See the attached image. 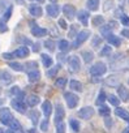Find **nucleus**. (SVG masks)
I'll return each mask as SVG.
<instances>
[{
  "label": "nucleus",
  "mask_w": 129,
  "mask_h": 133,
  "mask_svg": "<svg viewBox=\"0 0 129 133\" xmlns=\"http://www.w3.org/2000/svg\"><path fill=\"white\" fill-rule=\"evenodd\" d=\"M106 72H107V66H106L104 63H100V61L94 64L90 68V75L91 76H103Z\"/></svg>",
  "instance_id": "nucleus-1"
},
{
  "label": "nucleus",
  "mask_w": 129,
  "mask_h": 133,
  "mask_svg": "<svg viewBox=\"0 0 129 133\" xmlns=\"http://www.w3.org/2000/svg\"><path fill=\"white\" fill-rule=\"evenodd\" d=\"M68 65H69V71H71V72H73V73L78 72L80 68H81L80 57L76 56V55H72V56L69 57V60H68Z\"/></svg>",
  "instance_id": "nucleus-2"
},
{
  "label": "nucleus",
  "mask_w": 129,
  "mask_h": 133,
  "mask_svg": "<svg viewBox=\"0 0 129 133\" xmlns=\"http://www.w3.org/2000/svg\"><path fill=\"white\" fill-rule=\"evenodd\" d=\"M13 120V116L11 114V110L9 108H0V121L5 125H9V123Z\"/></svg>",
  "instance_id": "nucleus-3"
},
{
  "label": "nucleus",
  "mask_w": 129,
  "mask_h": 133,
  "mask_svg": "<svg viewBox=\"0 0 129 133\" xmlns=\"http://www.w3.org/2000/svg\"><path fill=\"white\" fill-rule=\"evenodd\" d=\"M89 37H90V31H89V30H82V31H80V33L77 34V37H76V41H74V43H73V47H74V48L80 47Z\"/></svg>",
  "instance_id": "nucleus-4"
},
{
  "label": "nucleus",
  "mask_w": 129,
  "mask_h": 133,
  "mask_svg": "<svg viewBox=\"0 0 129 133\" xmlns=\"http://www.w3.org/2000/svg\"><path fill=\"white\" fill-rule=\"evenodd\" d=\"M64 98L67 101V104L69 108H74L77 104H78V97L73 93H65L64 94Z\"/></svg>",
  "instance_id": "nucleus-5"
},
{
  "label": "nucleus",
  "mask_w": 129,
  "mask_h": 133,
  "mask_svg": "<svg viewBox=\"0 0 129 133\" xmlns=\"http://www.w3.org/2000/svg\"><path fill=\"white\" fill-rule=\"evenodd\" d=\"M93 115H94V108L90 107V106H89V107H84V108H81V110L78 111V116H80L81 119H84V120L91 119Z\"/></svg>",
  "instance_id": "nucleus-6"
},
{
  "label": "nucleus",
  "mask_w": 129,
  "mask_h": 133,
  "mask_svg": "<svg viewBox=\"0 0 129 133\" xmlns=\"http://www.w3.org/2000/svg\"><path fill=\"white\" fill-rule=\"evenodd\" d=\"M30 29H31V34L35 37H44L47 35V30L43 28H39L35 22H30Z\"/></svg>",
  "instance_id": "nucleus-7"
},
{
  "label": "nucleus",
  "mask_w": 129,
  "mask_h": 133,
  "mask_svg": "<svg viewBox=\"0 0 129 133\" xmlns=\"http://www.w3.org/2000/svg\"><path fill=\"white\" fill-rule=\"evenodd\" d=\"M11 104H12V107H13L17 112H21V114H25V112H26V104H25L21 99H12Z\"/></svg>",
  "instance_id": "nucleus-8"
},
{
  "label": "nucleus",
  "mask_w": 129,
  "mask_h": 133,
  "mask_svg": "<svg viewBox=\"0 0 129 133\" xmlns=\"http://www.w3.org/2000/svg\"><path fill=\"white\" fill-rule=\"evenodd\" d=\"M63 13L65 15L69 20H72L76 15H77V11H76V8L72 5V4H65L63 7Z\"/></svg>",
  "instance_id": "nucleus-9"
},
{
  "label": "nucleus",
  "mask_w": 129,
  "mask_h": 133,
  "mask_svg": "<svg viewBox=\"0 0 129 133\" xmlns=\"http://www.w3.org/2000/svg\"><path fill=\"white\" fill-rule=\"evenodd\" d=\"M64 116H65V111H64L63 106L61 104H56V108H55V123L56 124L61 123Z\"/></svg>",
  "instance_id": "nucleus-10"
},
{
  "label": "nucleus",
  "mask_w": 129,
  "mask_h": 133,
  "mask_svg": "<svg viewBox=\"0 0 129 133\" xmlns=\"http://www.w3.org/2000/svg\"><path fill=\"white\" fill-rule=\"evenodd\" d=\"M9 94H11L15 99H21V101H22L24 97H25V93H24L18 86H13V88L9 90Z\"/></svg>",
  "instance_id": "nucleus-11"
},
{
  "label": "nucleus",
  "mask_w": 129,
  "mask_h": 133,
  "mask_svg": "<svg viewBox=\"0 0 129 133\" xmlns=\"http://www.w3.org/2000/svg\"><path fill=\"white\" fill-rule=\"evenodd\" d=\"M46 11H47V15L51 16V17H57L59 13H60V8H59V5H56V4H50V5H47Z\"/></svg>",
  "instance_id": "nucleus-12"
},
{
  "label": "nucleus",
  "mask_w": 129,
  "mask_h": 133,
  "mask_svg": "<svg viewBox=\"0 0 129 133\" xmlns=\"http://www.w3.org/2000/svg\"><path fill=\"white\" fill-rule=\"evenodd\" d=\"M29 48L26 47V46H21L20 48H17L15 52H13V56L15 57H26V56H29Z\"/></svg>",
  "instance_id": "nucleus-13"
},
{
  "label": "nucleus",
  "mask_w": 129,
  "mask_h": 133,
  "mask_svg": "<svg viewBox=\"0 0 129 133\" xmlns=\"http://www.w3.org/2000/svg\"><path fill=\"white\" fill-rule=\"evenodd\" d=\"M12 80H13V76H12L8 71H5V69H0V81H3V82L8 84V82H11Z\"/></svg>",
  "instance_id": "nucleus-14"
},
{
  "label": "nucleus",
  "mask_w": 129,
  "mask_h": 133,
  "mask_svg": "<svg viewBox=\"0 0 129 133\" xmlns=\"http://www.w3.org/2000/svg\"><path fill=\"white\" fill-rule=\"evenodd\" d=\"M42 112L44 114L46 117H48L51 115V112H52V104H51L50 101H44L42 103Z\"/></svg>",
  "instance_id": "nucleus-15"
},
{
  "label": "nucleus",
  "mask_w": 129,
  "mask_h": 133,
  "mask_svg": "<svg viewBox=\"0 0 129 133\" xmlns=\"http://www.w3.org/2000/svg\"><path fill=\"white\" fill-rule=\"evenodd\" d=\"M77 17L82 25H87V22H89V12L87 11H80L77 13Z\"/></svg>",
  "instance_id": "nucleus-16"
},
{
  "label": "nucleus",
  "mask_w": 129,
  "mask_h": 133,
  "mask_svg": "<svg viewBox=\"0 0 129 133\" xmlns=\"http://www.w3.org/2000/svg\"><path fill=\"white\" fill-rule=\"evenodd\" d=\"M115 115L119 116L120 119H124L125 121L129 123V112L125 111L124 108H116V110H115Z\"/></svg>",
  "instance_id": "nucleus-17"
},
{
  "label": "nucleus",
  "mask_w": 129,
  "mask_h": 133,
  "mask_svg": "<svg viewBox=\"0 0 129 133\" xmlns=\"http://www.w3.org/2000/svg\"><path fill=\"white\" fill-rule=\"evenodd\" d=\"M106 84L111 88H119L120 86V80L116 77V76H111L106 80Z\"/></svg>",
  "instance_id": "nucleus-18"
},
{
  "label": "nucleus",
  "mask_w": 129,
  "mask_h": 133,
  "mask_svg": "<svg viewBox=\"0 0 129 133\" xmlns=\"http://www.w3.org/2000/svg\"><path fill=\"white\" fill-rule=\"evenodd\" d=\"M117 93H119V97L123 99V101H128V98H129V91H128V89L125 88V86H119L117 88Z\"/></svg>",
  "instance_id": "nucleus-19"
},
{
  "label": "nucleus",
  "mask_w": 129,
  "mask_h": 133,
  "mask_svg": "<svg viewBox=\"0 0 129 133\" xmlns=\"http://www.w3.org/2000/svg\"><path fill=\"white\" fill-rule=\"evenodd\" d=\"M107 41H108V43H110V44H112V46H115V47H119V46L121 44L120 38H117V37H116V35H113V34H110V35L107 37Z\"/></svg>",
  "instance_id": "nucleus-20"
},
{
  "label": "nucleus",
  "mask_w": 129,
  "mask_h": 133,
  "mask_svg": "<svg viewBox=\"0 0 129 133\" xmlns=\"http://www.w3.org/2000/svg\"><path fill=\"white\" fill-rule=\"evenodd\" d=\"M29 11H30V15L34 16V17H39V16H42V13H43V11H42V8H40L39 5H31Z\"/></svg>",
  "instance_id": "nucleus-21"
},
{
  "label": "nucleus",
  "mask_w": 129,
  "mask_h": 133,
  "mask_svg": "<svg viewBox=\"0 0 129 133\" xmlns=\"http://www.w3.org/2000/svg\"><path fill=\"white\" fill-rule=\"evenodd\" d=\"M39 78H40L39 71L34 69V71H30L29 72V81L30 82H37V81H39Z\"/></svg>",
  "instance_id": "nucleus-22"
},
{
  "label": "nucleus",
  "mask_w": 129,
  "mask_h": 133,
  "mask_svg": "<svg viewBox=\"0 0 129 133\" xmlns=\"http://www.w3.org/2000/svg\"><path fill=\"white\" fill-rule=\"evenodd\" d=\"M86 7L89 11H97L99 8V0H87Z\"/></svg>",
  "instance_id": "nucleus-23"
},
{
  "label": "nucleus",
  "mask_w": 129,
  "mask_h": 133,
  "mask_svg": "<svg viewBox=\"0 0 129 133\" xmlns=\"http://www.w3.org/2000/svg\"><path fill=\"white\" fill-rule=\"evenodd\" d=\"M69 86H71V89L74 90V91H82V84H81L80 81H77V80H72V81L69 82Z\"/></svg>",
  "instance_id": "nucleus-24"
},
{
  "label": "nucleus",
  "mask_w": 129,
  "mask_h": 133,
  "mask_svg": "<svg viewBox=\"0 0 129 133\" xmlns=\"http://www.w3.org/2000/svg\"><path fill=\"white\" fill-rule=\"evenodd\" d=\"M39 97L38 95H34V94H31V95H29L28 97V104L30 106V107H34V106H37L38 103H39Z\"/></svg>",
  "instance_id": "nucleus-25"
},
{
  "label": "nucleus",
  "mask_w": 129,
  "mask_h": 133,
  "mask_svg": "<svg viewBox=\"0 0 129 133\" xmlns=\"http://www.w3.org/2000/svg\"><path fill=\"white\" fill-rule=\"evenodd\" d=\"M40 57H42L43 65L46 66V68H50V66L52 65V57H51V56H48L47 54H42V55H40Z\"/></svg>",
  "instance_id": "nucleus-26"
},
{
  "label": "nucleus",
  "mask_w": 129,
  "mask_h": 133,
  "mask_svg": "<svg viewBox=\"0 0 129 133\" xmlns=\"http://www.w3.org/2000/svg\"><path fill=\"white\" fill-rule=\"evenodd\" d=\"M119 68H129V59H124V60L113 64V69H119Z\"/></svg>",
  "instance_id": "nucleus-27"
},
{
  "label": "nucleus",
  "mask_w": 129,
  "mask_h": 133,
  "mask_svg": "<svg viewBox=\"0 0 129 133\" xmlns=\"http://www.w3.org/2000/svg\"><path fill=\"white\" fill-rule=\"evenodd\" d=\"M82 59H84L85 63H90V61H93L94 55H93L91 51H84V52H82Z\"/></svg>",
  "instance_id": "nucleus-28"
},
{
  "label": "nucleus",
  "mask_w": 129,
  "mask_h": 133,
  "mask_svg": "<svg viewBox=\"0 0 129 133\" xmlns=\"http://www.w3.org/2000/svg\"><path fill=\"white\" fill-rule=\"evenodd\" d=\"M9 66H11L13 71H16V72H22V71H24V65H21L20 63L11 61V63H9Z\"/></svg>",
  "instance_id": "nucleus-29"
},
{
  "label": "nucleus",
  "mask_w": 129,
  "mask_h": 133,
  "mask_svg": "<svg viewBox=\"0 0 129 133\" xmlns=\"http://www.w3.org/2000/svg\"><path fill=\"white\" fill-rule=\"evenodd\" d=\"M9 129H13V130H20V129H21V124H20V121H18L17 119H15V117H13V120L9 123Z\"/></svg>",
  "instance_id": "nucleus-30"
},
{
  "label": "nucleus",
  "mask_w": 129,
  "mask_h": 133,
  "mask_svg": "<svg viewBox=\"0 0 129 133\" xmlns=\"http://www.w3.org/2000/svg\"><path fill=\"white\" fill-rule=\"evenodd\" d=\"M57 46H59V48H60L61 51H68L71 44L68 43V41H65V39H61V41L59 42V44H57Z\"/></svg>",
  "instance_id": "nucleus-31"
},
{
  "label": "nucleus",
  "mask_w": 129,
  "mask_h": 133,
  "mask_svg": "<svg viewBox=\"0 0 129 133\" xmlns=\"http://www.w3.org/2000/svg\"><path fill=\"white\" fill-rule=\"evenodd\" d=\"M55 85H56V88H59V89H63L64 86L67 85V78H65V77L57 78V80H56V82H55Z\"/></svg>",
  "instance_id": "nucleus-32"
},
{
  "label": "nucleus",
  "mask_w": 129,
  "mask_h": 133,
  "mask_svg": "<svg viewBox=\"0 0 129 133\" xmlns=\"http://www.w3.org/2000/svg\"><path fill=\"white\" fill-rule=\"evenodd\" d=\"M12 11H13V7L9 5V7L7 8V11L3 13V20H4V21H8V20L11 18V16H12Z\"/></svg>",
  "instance_id": "nucleus-33"
},
{
  "label": "nucleus",
  "mask_w": 129,
  "mask_h": 133,
  "mask_svg": "<svg viewBox=\"0 0 129 133\" xmlns=\"http://www.w3.org/2000/svg\"><path fill=\"white\" fill-rule=\"evenodd\" d=\"M103 22H104V18L102 16H95L93 18V25L94 26H100V25H103Z\"/></svg>",
  "instance_id": "nucleus-34"
},
{
  "label": "nucleus",
  "mask_w": 129,
  "mask_h": 133,
  "mask_svg": "<svg viewBox=\"0 0 129 133\" xmlns=\"http://www.w3.org/2000/svg\"><path fill=\"white\" fill-rule=\"evenodd\" d=\"M69 125H71V128H72L73 132H78V130H80V123H78L77 120L72 119V120L69 121Z\"/></svg>",
  "instance_id": "nucleus-35"
},
{
  "label": "nucleus",
  "mask_w": 129,
  "mask_h": 133,
  "mask_svg": "<svg viewBox=\"0 0 129 133\" xmlns=\"http://www.w3.org/2000/svg\"><path fill=\"white\" fill-rule=\"evenodd\" d=\"M59 69H60V65H56V66H53L52 69H48V71H47V76H48V77H55L56 73L59 72Z\"/></svg>",
  "instance_id": "nucleus-36"
},
{
  "label": "nucleus",
  "mask_w": 129,
  "mask_h": 133,
  "mask_svg": "<svg viewBox=\"0 0 129 133\" xmlns=\"http://www.w3.org/2000/svg\"><path fill=\"white\" fill-rule=\"evenodd\" d=\"M8 7H9L8 0H0V13H4Z\"/></svg>",
  "instance_id": "nucleus-37"
},
{
  "label": "nucleus",
  "mask_w": 129,
  "mask_h": 133,
  "mask_svg": "<svg viewBox=\"0 0 129 133\" xmlns=\"http://www.w3.org/2000/svg\"><path fill=\"white\" fill-rule=\"evenodd\" d=\"M100 34L107 38L110 34H112V33H111V28H110V26H102V28H100Z\"/></svg>",
  "instance_id": "nucleus-38"
},
{
  "label": "nucleus",
  "mask_w": 129,
  "mask_h": 133,
  "mask_svg": "<svg viewBox=\"0 0 129 133\" xmlns=\"http://www.w3.org/2000/svg\"><path fill=\"white\" fill-rule=\"evenodd\" d=\"M44 47H46L47 50H50V51H53V50H55V42L51 41V39H47V41L44 42Z\"/></svg>",
  "instance_id": "nucleus-39"
},
{
  "label": "nucleus",
  "mask_w": 129,
  "mask_h": 133,
  "mask_svg": "<svg viewBox=\"0 0 129 133\" xmlns=\"http://www.w3.org/2000/svg\"><path fill=\"white\" fill-rule=\"evenodd\" d=\"M107 99L110 101V103H111L112 106H119V103H120V99H119L116 95H110Z\"/></svg>",
  "instance_id": "nucleus-40"
},
{
  "label": "nucleus",
  "mask_w": 129,
  "mask_h": 133,
  "mask_svg": "<svg viewBox=\"0 0 129 133\" xmlns=\"http://www.w3.org/2000/svg\"><path fill=\"white\" fill-rule=\"evenodd\" d=\"M110 112H111V110H110L107 106H100V108H99V114H100L102 116H108Z\"/></svg>",
  "instance_id": "nucleus-41"
},
{
  "label": "nucleus",
  "mask_w": 129,
  "mask_h": 133,
  "mask_svg": "<svg viewBox=\"0 0 129 133\" xmlns=\"http://www.w3.org/2000/svg\"><path fill=\"white\" fill-rule=\"evenodd\" d=\"M30 119H31V121H33L34 124H37V123H38V119H39V114H38L35 110H31V112H30Z\"/></svg>",
  "instance_id": "nucleus-42"
},
{
  "label": "nucleus",
  "mask_w": 129,
  "mask_h": 133,
  "mask_svg": "<svg viewBox=\"0 0 129 133\" xmlns=\"http://www.w3.org/2000/svg\"><path fill=\"white\" fill-rule=\"evenodd\" d=\"M106 99H107V98H106L104 91H100V93H99V95H98V99H97V104H102Z\"/></svg>",
  "instance_id": "nucleus-43"
},
{
  "label": "nucleus",
  "mask_w": 129,
  "mask_h": 133,
  "mask_svg": "<svg viewBox=\"0 0 129 133\" xmlns=\"http://www.w3.org/2000/svg\"><path fill=\"white\" fill-rule=\"evenodd\" d=\"M77 34H78V33H77V25H73V26L71 28L68 35H69L71 38H74V37H77Z\"/></svg>",
  "instance_id": "nucleus-44"
},
{
  "label": "nucleus",
  "mask_w": 129,
  "mask_h": 133,
  "mask_svg": "<svg viewBox=\"0 0 129 133\" xmlns=\"http://www.w3.org/2000/svg\"><path fill=\"white\" fill-rule=\"evenodd\" d=\"M111 54V47L110 46H104L103 50L100 51V56H108Z\"/></svg>",
  "instance_id": "nucleus-45"
},
{
  "label": "nucleus",
  "mask_w": 129,
  "mask_h": 133,
  "mask_svg": "<svg viewBox=\"0 0 129 133\" xmlns=\"http://www.w3.org/2000/svg\"><path fill=\"white\" fill-rule=\"evenodd\" d=\"M56 133H65V124L63 121L57 124V129H56Z\"/></svg>",
  "instance_id": "nucleus-46"
},
{
  "label": "nucleus",
  "mask_w": 129,
  "mask_h": 133,
  "mask_svg": "<svg viewBox=\"0 0 129 133\" xmlns=\"http://www.w3.org/2000/svg\"><path fill=\"white\" fill-rule=\"evenodd\" d=\"M40 129H42L43 132H47V130H48V120H43V121L40 123Z\"/></svg>",
  "instance_id": "nucleus-47"
},
{
  "label": "nucleus",
  "mask_w": 129,
  "mask_h": 133,
  "mask_svg": "<svg viewBox=\"0 0 129 133\" xmlns=\"http://www.w3.org/2000/svg\"><path fill=\"white\" fill-rule=\"evenodd\" d=\"M8 30V26L5 25V22L3 20H0V33H5Z\"/></svg>",
  "instance_id": "nucleus-48"
},
{
  "label": "nucleus",
  "mask_w": 129,
  "mask_h": 133,
  "mask_svg": "<svg viewBox=\"0 0 129 133\" xmlns=\"http://www.w3.org/2000/svg\"><path fill=\"white\" fill-rule=\"evenodd\" d=\"M100 43H102V38H99V37H94V39H93V46H94V47H98Z\"/></svg>",
  "instance_id": "nucleus-49"
},
{
  "label": "nucleus",
  "mask_w": 129,
  "mask_h": 133,
  "mask_svg": "<svg viewBox=\"0 0 129 133\" xmlns=\"http://www.w3.org/2000/svg\"><path fill=\"white\" fill-rule=\"evenodd\" d=\"M121 24L125 25V26H129V17L128 16H121Z\"/></svg>",
  "instance_id": "nucleus-50"
},
{
  "label": "nucleus",
  "mask_w": 129,
  "mask_h": 133,
  "mask_svg": "<svg viewBox=\"0 0 129 133\" xmlns=\"http://www.w3.org/2000/svg\"><path fill=\"white\" fill-rule=\"evenodd\" d=\"M59 25H60V28L61 29H67L68 28V25H67V22H65V20H59Z\"/></svg>",
  "instance_id": "nucleus-51"
},
{
  "label": "nucleus",
  "mask_w": 129,
  "mask_h": 133,
  "mask_svg": "<svg viewBox=\"0 0 129 133\" xmlns=\"http://www.w3.org/2000/svg\"><path fill=\"white\" fill-rule=\"evenodd\" d=\"M104 4H106V5L103 7V9H104V11H108L110 8H112V2H106Z\"/></svg>",
  "instance_id": "nucleus-52"
},
{
  "label": "nucleus",
  "mask_w": 129,
  "mask_h": 133,
  "mask_svg": "<svg viewBox=\"0 0 129 133\" xmlns=\"http://www.w3.org/2000/svg\"><path fill=\"white\" fill-rule=\"evenodd\" d=\"M3 57L7 59V60H9V59H13L15 56H13V54H3Z\"/></svg>",
  "instance_id": "nucleus-53"
},
{
  "label": "nucleus",
  "mask_w": 129,
  "mask_h": 133,
  "mask_svg": "<svg viewBox=\"0 0 129 133\" xmlns=\"http://www.w3.org/2000/svg\"><path fill=\"white\" fill-rule=\"evenodd\" d=\"M121 34H123L124 37H126V38H129V30H128V29H124V30L121 31Z\"/></svg>",
  "instance_id": "nucleus-54"
},
{
  "label": "nucleus",
  "mask_w": 129,
  "mask_h": 133,
  "mask_svg": "<svg viewBox=\"0 0 129 133\" xmlns=\"http://www.w3.org/2000/svg\"><path fill=\"white\" fill-rule=\"evenodd\" d=\"M38 50H39V43H35V44H34V48H33V51H35V52H37Z\"/></svg>",
  "instance_id": "nucleus-55"
},
{
  "label": "nucleus",
  "mask_w": 129,
  "mask_h": 133,
  "mask_svg": "<svg viewBox=\"0 0 129 133\" xmlns=\"http://www.w3.org/2000/svg\"><path fill=\"white\" fill-rule=\"evenodd\" d=\"M106 125H107V127H111V125H112V121H111V120H108V117L106 119Z\"/></svg>",
  "instance_id": "nucleus-56"
},
{
  "label": "nucleus",
  "mask_w": 129,
  "mask_h": 133,
  "mask_svg": "<svg viewBox=\"0 0 129 133\" xmlns=\"http://www.w3.org/2000/svg\"><path fill=\"white\" fill-rule=\"evenodd\" d=\"M4 133H15V132H13V129H7Z\"/></svg>",
  "instance_id": "nucleus-57"
},
{
  "label": "nucleus",
  "mask_w": 129,
  "mask_h": 133,
  "mask_svg": "<svg viewBox=\"0 0 129 133\" xmlns=\"http://www.w3.org/2000/svg\"><path fill=\"white\" fill-rule=\"evenodd\" d=\"M123 133H129V127H128V128H126V129H125V130H124Z\"/></svg>",
  "instance_id": "nucleus-58"
},
{
  "label": "nucleus",
  "mask_w": 129,
  "mask_h": 133,
  "mask_svg": "<svg viewBox=\"0 0 129 133\" xmlns=\"http://www.w3.org/2000/svg\"><path fill=\"white\" fill-rule=\"evenodd\" d=\"M37 2H38V3H43V2H44V0H37Z\"/></svg>",
  "instance_id": "nucleus-59"
},
{
  "label": "nucleus",
  "mask_w": 129,
  "mask_h": 133,
  "mask_svg": "<svg viewBox=\"0 0 129 133\" xmlns=\"http://www.w3.org/2000/svg\"><path fill=\"white\" fill-rule=\"evenodd\" d=\"M50 2H51V3H53V4H55V3H56V0H50Z\"/></svg>",
  "instance_id": "nucleus-60"
},
{
  "label": "nucleus",
  "mask_w": 129,
  "mask_h": 133,
  "mask_svg": "<svg viewBox=\"0 0 129 133\" xmlns=\"http://www.w3.org/2000/svg\"><path fill=\"white\" fill-rule=\"evenodd\" d=\"M119 2H120V3H123V2H125V0H119Z\"/></svg>",
  "instance_id": "nucleus-61"
},
{
  "label": "nucleus",
  "mask_w": 129,
  "mask_h": 133,
  "mask_svg": "<svg viewBox=\"0 0 129 133\" xmlns=\"http://www.w3.org/2000/svg\"><path fill=\"white\" fill-rule=\"evenodd\" d=\"M0 133H3V132H2V129H0Z\"/></svg>",
  "instance_id": "nucleus-62"
}]
</instances>
